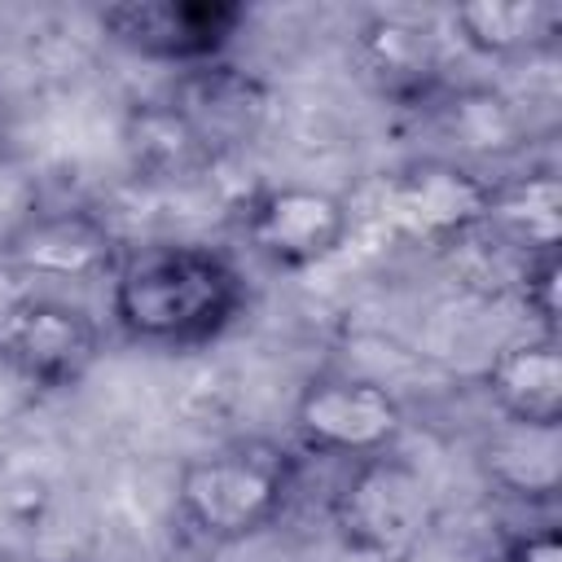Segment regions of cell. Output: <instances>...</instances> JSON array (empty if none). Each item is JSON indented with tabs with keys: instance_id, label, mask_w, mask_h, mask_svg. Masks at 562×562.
Wrapping results in <instances>:
<instances>
[{
	"instance_id": "cell-1",
	"label": "cell",
	"mask_w": 562,
	"mask_h": 562,
	"mask_svg": "<svg viewBox=\"0 0 562 562\" xmlns=\"http://www.w3.org/2000/svg\"><path fill=\"white\" fill-rule=\"evenodd\" d=\"M246 307L237 263L202 241H145L119 255L110 272L114 325L149 347H202Z\"/></svg>"
},
{
	"instance_id": "cell-2",
	"label": "cell",
	"mask_w": 562,
	"mask_h": 562,
	"mask_svg": "<svg viewBox=\"0 0 562 562\" xmlns=\"http://www.w3.org/2000/svg\"><path fill=\"white\" fill-rule=\"evenodd\" d=\"M299 461L272 439H237L180 470V518L211 544H237L277 522L290 501Z\"/></svg>"
},
{
	"instance_id": "cell-3",
	"label": "cell",
	"mask_w": 562,
	"mask_h": 562,
	"mask_svg": "<svg viewBox=\"0 0 562 562\" xmlns=\"http://www.w3.org/2000/svg\"><path fill=\"white\" fill-rule=\"evenodd\" d=\"M329 514L338 540L369 562H408L435 527L426 479L386 452L356 461V470L334 492Z\"/></svg>"
},
{
	"instance_id": "cell-4",
	"label": "cell",
	"mask_w": 562,
	"mask_h": 562,
	"mask_svg": "<svg viewBox=\"0 0 562 562\" xmlns=\"http://www.w3.org/2000/svg\"><path fill=\"white\" fill-rule=\"evenodd\" d=\"M290 426L307 452L369 461L395 448L404 430V408L373 378L325 373L299 391Z\"/></svg>"
},
{
	"instance_id": "cell-5",
	"label": "cell",
	"mask_w": 562,
	"mask_h": 562,
	"mask_svg": "<svg viewBox=\"0 0 562 562\" xmlns=\"http://www.w3.org/2000/svg\"><path fill=\"white\" fill-rule=\"evenodd\" d=\"M101 356L97 321L66 299L26 294L0 316V360L35 391H70Z\"/></svg>"
},
{
	"instance_id": "cell-6",
	"label": "cell",
	"mask_w": 562,
	"mask_h": 562,
	"mask_svg": "<svg viewBox=\"0 0 562 562\" xmlns=\"http://www.w3.org/2000/svg\"><path fill=\"white\" fill-rule=\"evenodd\" d=\"M101 31L154 61L206 66L246 22L237 0H123L97 13Z\"/></svg>"
},
{
	"instance_id": "cell-7",
	"label": "cell",
	"mask_w": 562,
	"mask_h": 562,
	"mask_svg": "<svg viewBox=\"0 0 562 562\" xmlns=\"http://www.w3.org/2000/svg\"><path fill=\"white\" fill-rule=\"evenodd\" d=\"M246 241L272 268H316L347 246L351 206L316 184H272L246 202Z\"/></svg>"
},
{
	"instance_id": "cell-8",
	"label": "cell",
	"mask_w": 562,
	"mask_h": 562,
	"mask_svg": "<svg viewBox=\"0 0 562 562\" xmlns=\"http://www.w3.org/2000/svg\"><path fill=\"white\" fill-rule=\"evenodd\" d=\"M496 180H483L465 162L430 158L417 167H404L386 180V215L400 233L430 241V246H457L470 237L492 198Z\"/></svg>"
},
{
	"instance_id": "cell-9",
	"label": "cell",
	"mask_w": 562,
	"mask_h": 562,
	"mask_svg": "<svg viewBox=\"0 0 562 562\" xmlns=\"http://www.w3.org/2000/svg\"><path fill=\"white\" fill-rule=\"evenodd\" d=\"M167 101L198 127V136L220 158L250 145L263 132L268 110H272L268 83L259 75H250L241 66H224V61H206V66L184 70Z\"/></svg>"
},
{
	"instance_id": "cell-10",
	"label": "cell",
	"mask_w": 562,
	"mask_h": 562,
	"mask_svg": "<svg viewBox=\"0 0 562 562\" xmlns=\"http://www.w3.org/2000/svg\"><path fill=\"white\" fill-rule=\"evenodd\" d=\"M9 255L22 272L53 281H92L110 277L119 263V241L105 220L79 206H57L44 215H26V224L9 237Z\"/></svg>"
},
{
	"instance_id": "cell-11",
	"label": "cell",
	"mask_w": 562,
	"mask_h": 562,
	"mask_svg": "<svg viewBox=\"0 0 562 562\" xmlns=\"http://www.w3.org/2000/svg\"><path fill=\"white\" fill-rule=\"evenodd\" d=\"M487 395L509 422L562 426V351L553 334L509 342L487 369Z\"/></svg>"
},
{
	"instance_id": "cell-12",
	"label": "cell",
	"mask_w": 562,
	"mask_h": 562,
	"mask_svg": "<svg viewBox=\"0 0 562 562\" xmlns=\"http://www.w3.org/2000/svg\"><path fill=\"white\" fill-rule=\"evenodd\" d=\"M487 483L514 501H553L562 487V426L501 422L479 452Z\"/></svg>"
},
{
	"instance_id": "cell-13",
	"label": "cell",
	"mask_w": 562,
	"mask_h": 562,
	"mask_svg": "<svg viewBox=\"0 0 562 562\" xmlns=\"http://www.w3.org/2000/svg\"><path fill=\"white\" fill-rule=\"evenodd\" d=\"M123 149L145 180H189L220 162V154L198 136V127L162 97L136 101L123 119Z\"/></svg>"
},
{
	"instance_id": "cell-14",
	"label": "cell",
	"mask_w": 562,
	"mask_h": 562,
	"mask_svg": "<svg viewBox=\"0 0 562 562\" xmlns=\"http://www.w3.org/2000/svg\"><path fill=\"white\" fill-rule=\"evenodd\" d=\"M360 61L364 75L400 101H426L439 79V35L408 18H373L360 31Z\"/></svg>"
},
{
	"instance_id": "cell-15",
	"label": "cell",
	"mask_w": 562,
	"mask_h": 562,
	"mask_svg": "<svg viewBox=\"0 0 562 562\" xmlns=\"http://www.w3.org/2000/svg\"><path fill=\"white\" fill-rule=\"evenodd\" d=\"M501 250H518L522 259L558 250L562 237V184L549 171L492 184L487 215L479 224Z\"/></svg>"
},
{
	"instance_id": "cell-16",
	"label": "cell",
	"mask_w": 562,
	"mask_h": 562,
	"mask_svg": "<svg viewBox=\"0 0 562 562\" xmlns=\"http://www.w3.org/2000/svg\"><path fill=\"white\" fill-rule=\"evenodd\" d=\"M452 26L483 57H522L558 40L562 13L549 0H470L452 9Z\"/></svg>"
},
{
	"instance_id": "cell-17",
	"label": "cell",
	"mask_w": 562,
	"mask_h": 562,
	"mask_svg": "<svg viewBox=\"0 0 562 562\" xmlns=\"http://www.w3.org/2000/svg\"><path fill=\"white\" fill-rule=\"evenodd\" d=\"M48 483L13 470L0 461V544H18V540H35L40 522L48 518Z\"/></svg>"
},
{
	"instance_id": "cell-18",
	"label": "cell",
	"mask_w": 562,
	"mask_h": 562,
	"mask_svg": "<svg viewBox=\"0 0 562 562\" xmlns=\"http://www.w3.org/2000/svg\"><path fill=\"white\" fill-rule=\"evenodd\" d=\"M558 285H562V263H558V250H544V255H531L518 272V290H522V303L527 312L544 325V334L558 329Z\"/></svg>"
},
{
	"instance_id": "cell-19",
	"label": "cell",
	"mask_w": 562,
	"mask_h": 562,
	"mask_svg": "<svg viewBox=\"0 0 562 562\" xmlns=\"http://www.w3.org/2000/svg\"><path fill=\"white\" fill-rule=\"evenodd\" d=\"M505 562H562V540L553 527H536L509 540Z\"/></svg>"
},
{
	"instance_id": "cell-20",
	"label": "cell",
	"mask_w": 562,
	"mask_h": 562,
	"mask_svg": "<svg viewBox=\"0 0 562 562\" xmlns=\"http://www.w3.org/2000/svg\"><path fill=\"white\" fill-rule=\"evenodd\" d=\"M0 136H4V119H0Z\"/></svg>"
}]
</instances>
